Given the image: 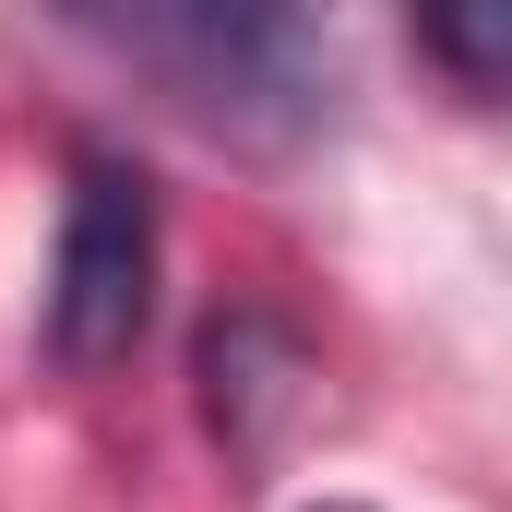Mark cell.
I'll use <instances>...</instances> for the list:
<instances>
[{
	"label": "cell",
	"mask_w": 512,
	"mask_h": 512,
	"mask_svg": "<svg viewBox=\"0 0 512 512\" xmlns=\"http://www.w3.org/2000/svg\"><path fill=\"white\" fill-rule=\"evenodd\" d=\"M286 405H298V346H286L274 322H215V334H203V417L251 453Z\"/></svg>",
	"instance_id": "cell-2"
},
{
	"label": "cell",
	"mask_w": 512,
	"mask_h": 512,
	"mask_svg": "<svg viewBox=\"0 0 512 512\" xmlns=\"http://www.w3.org/2000/svg\"><path fill=\"white\" fill-rule=\"evenodd\" d=\"M155 322V179L131 155H72L60 191V251H48V358L108 370Z\"/></svg>",
	"instance_id": "cell-1"
},
{
	"label": "cell",
	"mask_w": 512,
	"mask_h": 512,
	"mask_svg": "<svg viewBox=\"0 0 512 512\" xmlns=\"http://www.w3.org/2000/svg\"><path fill=\"white\" fill-rule=\"evenodd\" d=\"M405 24H417V48H429V72L453 84V96H501L512 72V0H405Z\"/></svg>",
	"instance_id": "cell-3"
},
{
	"label": "cell",
	"mask_w": 512,
	"mask_h": 512,
	"mask_svg": "<svg viewBox=\"0 0 512 512\" xmlns=\"http://www.w3.org/2000/svg\"><path fill=\"white\" fill-rule=\"evenodd\" d=\"M322 512H370V501H322Z\"/></svg>",
	"instance_id": "cell-5"
},
{
	"label": "cell",
	"mask_w": 512,
	"mask_h": 512,
	"mask_svg": "<svg viewBox=\"0 0 512 512\" xmlns=\"http://www.w3.org/2000/svg\"><path fill=\"white\" fill-rule=\"evenodd\" d=\"M179 12H191L215 48H274V36H286V24H310L322 0H179Z\"/></svg>",
	"instance_id": "cell-4"
}]
</instances>
